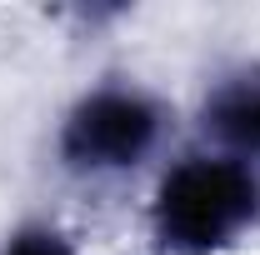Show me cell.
Returning a JSON list of instances; mask_svg holds the SVG:
<instances>
[{
	"instance_id": "2",
	"label": "cell",
	"mask_w": 260,
	"mask_h": 255,
	"mask_svg": "<svg viewBox=\"0 0 260 255\" xmlns=\"http://www.w3.org/2000/svg\"><path fill=\"white\" fill-rule=\"evenodd\" d=\"M150 110L130 95H95L65 130V155L75 165H125L150 145Z\"/></svg>"
},
{
	"instance_id": "4",
	"label": "cell",
	"mask_w": 260,
	"mask_h": 255,
	"mask_svg": "<svg viewBox=\"0 0 260 255\" xmlns=\"http://www.w3.org/2000/svg\"><path fill=\"white\" fill-rule=\"evenodd\" d=\"M10 255H65V250L50 240V235H25V240H20Z\"/></svg>"
},
{
	"instance_id": "1",
	"label": "cell",
	"mask_w": 260,
	"mask_h": 255,
	"mask_svg": "<svg viewBox=\"0 0 260 255\" xmlns=\"http://www.w3.org/2000/svg\"><path fill=\"white\" fill-rule=\"evenodd\" d=\"M255 210V185L235 165H185L165 180L160 220L180 245H215Z\"/></svg>"
},
{
	"instance_id": "3",
	"label": "cell",
	"mask_w": 260,
	"mask_h": 255,
	"mask_svg": "<svg viewBox=\"0 0 260 255\" xmlns=\"http://www.w3.org/2000/svg\"><path fill=\"white\" fill-rule=\"evenodd\" d=\"M215 125H220V135H230L235 145L260 150V90H230V95L215 105Z\"/></svg>"
}]
</instances>
